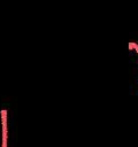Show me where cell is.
<instances>
[{"label": "cell", "mask_w": 138, "mask_h": 147, "mask_svg": "<svg viewBox=\"0 0 138 147\" xmlns=\"http://www.w3.org/2000/svg\"><path fill=\"white\" fill-rule=\"evenodd\" d=\"M2 116V134H7V110H1Z\"/></svg>", "instance_id": "obj_1"}]
</instances>
